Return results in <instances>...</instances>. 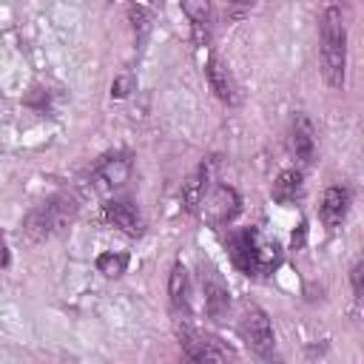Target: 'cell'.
<instances>
[{"label": "cell", "instance_id": "cell-1", "mask_svg": "<svg viewBox=\"0 0 364 364\" xmlns=\"http://www.w3.org/2000/svg\"><path fill=\"white\" fill-rule=\"evenodd\" d=\"M230 262L247 276H267L282 264V247L276 239H267L259 228H236L228 233Z\"/></svg>", "mask_w": 364, "mask_h": 364}, {"label": "cell", "instance_id": "cell-2", "mask_svg": "<svg viewBox=\"0 0 364 364\" xmlns=\"http://www.w3.org/2000/svg\"><path fill=\"white\" fill-rule=\"evenodd\" d=\"M318 34H321V74L330 88H341L347 71V26L338 6H327L321 11Z\"/></svg>", "mask_w": 364, "mask_h": 364}, {"label": "cell", "instance_id": "cell-3", "mask_svg": "<svg viewBox=\"0 0 364 364\" xmlns=\"http://www.w3.org/2000/svg\"><path fill=\"white\" fill-rule=\"evenodd\" d=\"M77 216V199L68 193L48 196L37 208H31L23 219V236L28 242H43L60 230H65Z\"/></svg>", "mask_w": 364, "mask_h": 364}, {"label": "cell", "instance_id": "cell-4", "mask_svg": "<svg viewBox=\"0 0 364 364\" xmlns=\"http://www.w3.org/2000/svg\"><path fill=\"white\" fill-rule=\"evenodd\" d=\"M239 336L245 338V344L267 364H279V353H276V333L270 324V316L259 307V304H245L242 316H239Z\"/></svg>", "mask_w": 364, "mask_h": 364}, {"label": "cell", "instance_id": "cell-5", "mask_svg": "<svg viewBox=\"0 0 364 364\" xmlns=\"http://www.w3.org/2000/svg\"><path fill=\"white\" fill-rule=\"evenodd\" d=\"M179 341H182V353L188 364H228L233 358V350L222 344V338L193 330V327L179 330Z\"/></svg>", "mask_w": 364, "mask_h": 364}, {"label": "cell", "instance_id": "cell-6", "mask_svg": "<svg viewBox=\"0 0 364 364\" xmlns=\"http://www.w3.org/2000/svg\"><path fill=\"white\" fill-rule=\"evenodd\" d=\"M239 205H242V199H239V193H236L233 188L216 185L213 191L205 193V199L199 202L196 210H202V219H205L208 225H216V228H219V225H228L230 219H236Z\"/></svg>", "mask_w": 364, "mask_h": 364}, {"label": "cell", "instance_id": "cell-7", "mask_svg": "<svg viewBox=\"0 0 364 364\" xmlns=\"http://www.w3.org/2000/svg\"><path fill=\"white\" fill-rule=\"evenodd\" d=\"M199 282H202V296H205V313L213 321H222L228 316V307H230V293H228L225 279L219 276V270L210 262H202L199 264Z\"/></svg>", "mask_w": 364, "mask_h": 364}, {"label": "cell", "instance_id": "cell-8", "mask_svg": "<svg viewBox=\"0 0 364 364\" xmlns=\"http://www.w3.org/2000/svg\"><path fill=\"white\" fill-rule=\"evenodd\" d=\"M131 176V156L125 151H114V154H105L97 159L94 171H91V179L97 185V191H114V188H122Z\"/></svg>", "mask_w": 364, "mask_h": 364}, {"label": "cell", "instance_id": "cell-9", "mask_svg": "<svg viewBox=\"0 0 364 364\" xmlns=\"http://www.w3.org/2000/svg\"><path fill=\"white\" fill-rule=\"evenodd\" d=\"M290 154L304 165L316 159V131H313L310 117L301 111H296L290 119Z\"/></svg>", "mask_w": 364, "mask_h": 364}, {"label": "cell", "instance_id": "cell-10", "mask_svg": "<svg viewBox=\"0 0 364 364\" xmlns=\"http://www.w3.org/2000/svg\"><path fill=\"white\" fill-rule=\"evenodd\" d=\"M105 219L114 228H119L122 233H128V236H139L142 233V213H139V208L131 199H114V202H108L105 205Z\"/></svg>", "mask_w": 364, "mask_h": 364}, {"label": "cell", "instance_id": "cell-11", "mask_svg": "<svg viewBox=\"0 0 364 364\" xmlns=\"http://www.w3.org/2000/svg\"><path fill=\"white\" fill-rule=\"evenodd\" d=\"M213 165H216V156L205 159V162H202V165H199V168L191 173V179L182 185V205H185V210H196V208H199V202L205 199L208 185H210Z\"/></svg>", "mask_w": 364, "mask_h": 364}, {"label": "cell", "instance_id": "cell-12", "mask_svg": "<svg viewBox=\"0 0 364 364\" xmlns=\"http://www.w3.org/2000/svg\"><path fill=\"white\" fill-rule=\"evenodd\" d=\"M205 74H208V82H210V88H213V94L222 100V102H228V105H236L239 102V91H236V82H233V77H230V71L216 60V57H210L208 60V65H205Z\"/></svg>", "mask_w": 364, "mask_h": 364}, {"label": "cell", "instance_id": "cell-13", "mask_svg": "<svg viewBox=\"0 0 364 364\" xmlns=\"http://www.w3.org/2000/svg\"><path fill=\"white\" fill-rule=\"evenodd\" d=\"M347 208H350V191L344 185H333L324 191V199H321V219L327 228H336L344 222L347 216Z\"/></svg>", "mask_w": 364, "mask_h": 364}, {"label": "cell", "instance_id": "cell-14", "mask_svg": "<svg viewBox=\"0 0 364 364\" xmlns=\"http://www.w3.org/2000/svg\"><path fill=\"white\" fill-rule=\"evenodd\" d=\"M168 296H171V304H173L176 313H191V276H188V270H185L182 262H176L171 267Z\"/></svg>", "mask_w": 364, "mask_h": 364}, {"label": "cell", "instance_id": "cell-15", "mask_svg": "<svg viewBox=\"0 0 364 364\" xmlns=\"http://www.w3.org/2000/svg\"><path fill=\"white\" fill-rule=\"evenodd\" d=\"M301 193H304V176H301V171L287 168V171H282V173L276 176V182H273V199H276V202L290 205V202H296Z\"/></svg>", "mask_w": 364, "mask_h": 364}, {"label": "cell", "instance_id": "cell-16", "mask_svg": "<svg viewBox=\"0 0 364 364\" xmlns=\"http://www.w3.org/2000/svg\"><path fill=\"white\" fill-rule=\"evenodd\" d=\"M182 11L188 14L191 20V31H193V40L199 46H205L210 40V6L208 3H182Z\"/></svg>", "mask_w": 364, "mask_h": 364}, {"label": "cell", "instance_id": "cell-17", "mask_svg": "<svg viewBox=\"0 0 364 364\" xmlns=\"http://www.w3.org/2000/svg\"><path fill=\"white\" fill-rule=\"evenodd\" d=\"M97 270L108 279H119L128 270V253H114V250L100 253L97 256Z\"/></svg>", "mask_w": 364, "mask_h": 364}, {"label": "cell", "instance_id": "cell-18", "mask_svg": "<svg viewBox=\"0 0 364 364\" xmlns=\"http://www.w3.org/2000/svg\"><path fill=\"white\" fill-rule=\"evenodd\" d=\"M134 88H136V80H134L131 74H119V77L111 82V97L122 100V97H128Z\"/></svg>", "mask_w": 364, "mask_h": 364}, {"label": "cell", "instance_id": "cell-19", "mask_svg": "<svg viewBox=\"0 0 364 364\" xmlns=\"http://www.w3.org/2000/svg\"><path fill=\"white\" fill-rule=\"evenodd\" d=\"M128 14H131V20H134V28H139V43H142L145 34H148V11H145L142 6H131Z\"/></svg>", "mask_w": 364, "mask_h": 364}, {"label": "cell", "instance_id": "cell-20", "mask_svg": "<svg viewBox=\"0 0 364 364\" xmlns=\"http://www.w3.org/2000/svg\"><path fill=\"white\" fill-rule=\"evenodd\" d=\"M361 270H364V264H361V262H355V264H353V270H350V279H353V293H355V299L361 296Z\"/></svg>", "mask_w": 364, "mask_h": 364}, {"label": "cell", "instance_id": "cell-21", "mask_svg": "<svg viewBox=\"0 0 364 364\" xmlns=\"http://www.w3.org/2000/svg\"><path fill=\"white\" fill-rule=\"evenodd\" d=\"M6 264H9V247H6L3 242H0V270H3Z\"/></svg>", "mask_w": 364, "mask_h": 364}]
</instances>
